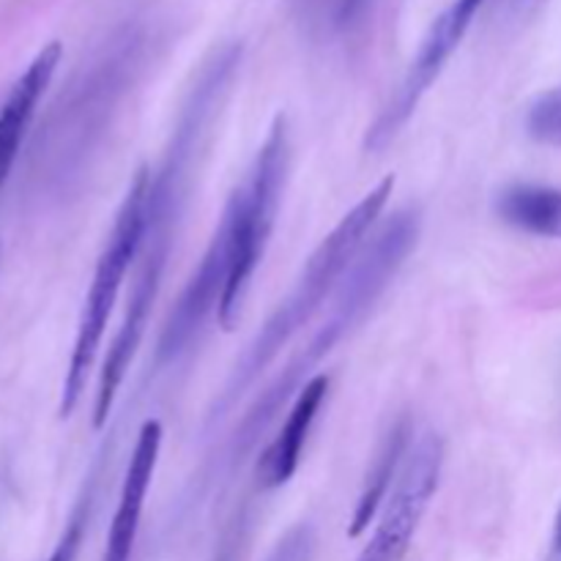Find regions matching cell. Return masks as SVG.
Segmentation results:
<instances>
[{
    "mask_svg": "<svg viewBox=\"0 0 561 561\" xmlns=\"http://www.w3.org/2000/svg\"><path fill=\"white\" fill-rule=\"evenodd\" d=\"M420 208L405 206L400 208V211H394L392 217L365 241L359 255L354 257V263H351L348 272H345V277L340 279L321 327H318L316 332H312V337L285 362L283 370L272 378V383H268V387L257 394L255 403L247 409L244 420L239 422V427H236L233 436H230L228 449H225V471H233L236 466L244 463L247 455L257 447V442L266 436L272 422L277 420L283 405L288 403L290 398H296L299 389L310 381L312 370H316V367L321 365V362L327 359L351 332H356L367 316H370L373 307H376L378 299L387 294L392 279L398 277V272L403 268L405 257L411 255V250H414L416 241H420Z\"/></svg>",
    "mask_w": 561,
    "mask_h": 561,
    "instance_id": "cell-1",
    "label": "cell"
},
{
    "mask_svg": "<svg viewBox=\"0 0 561 561\" xmlns=\"http://www.w3.org/2000/svg\"><path fill=\"white\" fill-rule=\"evenodd\" d=\"M394 190V175H387L383 181H378L337 225H334L332 233L316 247L310 257H307V266L301 268L299 279L294 283L290 294L279 301L277 310L268 316V321L263 323L261 332L252 337V343L247 345L244 354L239 356V362L230 370L228 381H225L222 392L214 400L211 411H208V425L225 420L228 411L239 403L241 394L257 381L263 370L277 359L279 351L312 321L318 310L327 305L329 296L337 290L340 279L345 277L348 266L354 263V257L359 255V250L365 247L367 236H370L373 225L381 217L383 206L389 203Z\"/></svg>",
    "mask_w": 561,
    "mask_h": 561,
    "instance_id": "cell-2",
    "label": "cell"
},
{
    "mask_svg": "<svg viewBox=\"0 0 561 561\" xmlns=\"http://www.w3.org/2000/svg\"><path fill=\"white\" fill-rule=\"evenodd\" d=\"M290 173V131L288 118L277 115L263 137L247 179L230 192L228 203L219 222L230 233V252H233V268H230L228 288H225L222 305H219V327L225 332L239 323L244 310L247 294H250L252 277L266 255L268 239H272L274 222H277L279 203H283L285 184Z\"/></svg>",
    "mask_w": 561,
    "mask_h": 561,
    "instance_id": "cell-3",
    "label": "cell"
},
{
    "mask_svg": "<svg viewBox=\"0 0 561 561\" xmlns=\"http://www.w3.org/2000/svg\"><path fill=\"white\" fill-rule=\"evenodd\" d=\"M151 173L140 168L126 190L124 203L115 214L113 230L107 236L102 255H99L96 268H93L91 285H88L85 301H82L80 321H77L75 345H71L69 365H66L64 389H60V416H71V411L80 403L85 392V381L93 370L99 348L107 334V323L113 318L115 305H118L121 288L137 263L142 244V228H146V195Z\"/></svg>",
    "mask_w": 561,
    "mask_h": 561,
    "instance_id": "cell-4",
    "label": "cell"
},
{
    "mask_svg": "<svg viewBox=\"0 0 561 561\" xmlns=\"http://www.w3.org/2000/svg\"><path fill=\"white\" fill-rule=\"evenodd\" d=\"M444 469V442L436 433H425L409 447L398 482L381 507L376 531L362 551L359 561H403L425 518L431 499L436 496Z\"/></svg>",
    "mask_w": 561,
    "mask_h": 561,
    "instance_id": "cell-5",
    "label": "cell"
},
{
    "mask_svg": "<svg viewBox=\"0 0 561 561\" xmlns=\"http://www.w3.org/2000/svg\"><path fill=\"white\" fill-rule=\"evenodd\" d=\"M482 5H485V0H453V3L438 14V20L433 22L431 31H427L425 42H422L420 53L411 60L409 71H405L398 91H394L392 99L383 104L378 118L367 126V153H381L383 148L403 131V126L409 124L411 115L416 113V107H420V102L425 99V93L431 91L433 82H436L438 75L444 71L447 60L453 58L455 49L460 47L466 31L471 27L474 16L480 14Z\"/></svg>",
    "mask_w": 561,
    "mask_h": 561,
    "instance_id": "cell-6",
    "label": "cell"
},
{
    "mask_svg": "<svg viewBox=\"0 0 561 561\" xmlns=\"http://www.w3.org/2000/svg\"><path fill=\"white\" fill-rule=\"evenodd\" d=\"M162 436L164 431L159 420L142 422L135 449H131L129 466H126L118 507H115L113 524H110L102 561H131L137 531H140L142 507H146V496L151 491L153 471H157L159 453H162Z\"/></svg>",
    "mask_w": 561,
    "mask_h": 561,
    "instance_id": "cell-7",
    "label": "cell"
},
{
    "mask_svg": "<svg viewBox=\"0 0 561 561\" xmlns=\"http://www.w3.org/2000/svg\"><path fill=\"white\" fill-rule=\"evenodd\" d=\"M329 387H332L329 376H312L310 381L299 389V394H296L294 403H290L288 416H285V422L279 425L277 436L268 442L266 453L257 460L255 480L261 491H277V488L288 485V482L294 480L312 425H316L318 414H321L323 403H327Z\"/></svg>",
    "mask_w": 561,
    "mask_h": 561,
    "instance_id": "cell-8",
    "label": "cell"
},
{
    "mask_svg": "<svg viewBox=\"0 0 561 561\" xmlns=\"http://www.w3.org/2000/svg\"><path fill=\"white\" fill-rule=\"evenodd\" d=\"M60 55H64L60 42H49L47 47H42V53L31 60L20 80L11 85L5 102L0 104V190H3L11 168H14L16 157H20V148L25 142L27 129H31L38 102L47 93L55 69L60 64Z\"/></svg>",
    "mask_w": 561,
    "mask_h": 561,
    "instance_id": "cell-9",
    "label": "cell"
},
{
    "mask_svg": "<svg viewBox=\"0 0 561 561\" xmlns=\"http://www.w3.org/2000/svg\"><path fill=\"white\" fill-rule=\"evenodd\" d=\"M493 214L510 228L540 239H561V190L546 184H510L493 197Z\"/></svg>",
    "mask_w": 561,
    "mask_h": 561,
    "instance_id": "cell-10",
    "label": "cell"
},
{
    "mask_svg": "<svg viewBox=\"0 0 561 561\" xmlns=\"http://www.w3.org/2000/svg\"><path fill=\"white\" fill-rule=\"evenodd\" d=\"M409 447H411V425L403 416L400 422H394L392 431L387 433L383 444L378 447L376 460H373V469L370 474H367L365 488H362L359 502H356L354 520H351V529H348L351 537H359L362 531L376 520V515L381 513L389 491H392V485L398 482V474L400 469H403V460H405V453H409Z\"/></svg>",
    "mask_w": 561,
    "mask_h": 561,
    "instance_id": "cell-11",
    "label": "cell"
},
{
    "mask_svg": "<svg viewBox=\"0 0 561 561\" xmlns=\"http://www.w3.org/2000/svg\"><path fill=\"white\" fill-rule=\"evenodd\" d=\"M526 131L542 146L561 148V85L531 102L526 113Z\"/></svg>",
    "mask_w": 561,
    "mask_h": 561,
    "instance_id": "cell-12",
    "label": "cell"
},
{
    "mask_svg": "<svg viewBox=\"0 0 561 561\" xmlns=\"http://www.w3.org/2000/svg\"><path fill=\"white\" fill-rule=\"evenodd\" d=\"M91 513H93V482H88V488L82 491V496L77 499L75 510H71L69 524H66V529H64V535H60L58 546L53 548V553H49L47 561H75L77 559L82 540H85Z\"/></svg>",
    "mask_w": 561,
    "mask_h": 561,
    "instance_id": "cell-13",
    "label": "cell"
},
{
    "mask_svg": "<svg viewBox=\"0 0 561 561\" xmlns=\"http://www.w3.org/2000/svg\"><path fill=\"white\" fill-rule=\"evenodd\" d=\"M312 553H316V531L312 526L301 524L277 542L266 561H312Z\"/></svg>",
    "mask_w": 561,
    "mask_h": 561,
    "instance_id": "cell-14",
    "label": "cell"
},
{
    "mask_svg": "<svg viewBox=\"0 0 561 561\" xmlns=\"http://www.w3.org/2000/svg\"><path fill=\"white\" fill-rule=\"evenodd\" d=\"M557 548L561 551V513H559V518H557Z\"/></svg>",
    "mask_w": 561,
    "mask_h": 561,
    "instance_id": "cell-15",
    "label": "cell"
}]
</instances>
